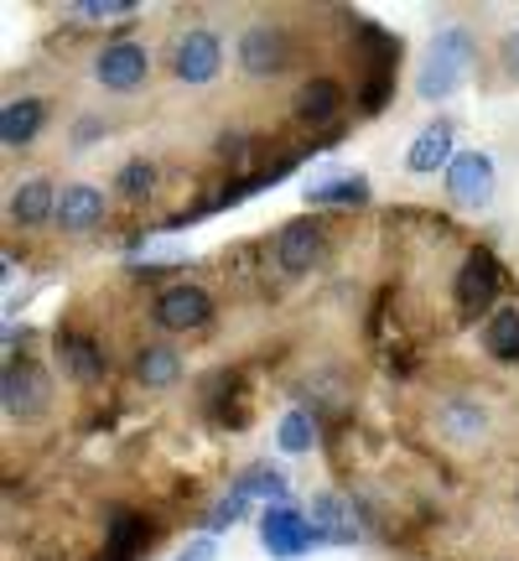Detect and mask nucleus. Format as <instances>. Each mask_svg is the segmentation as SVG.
I'll use <instances>...</instances> for the list:
<instances>
[{
    "mask_svg": "<svg viewBox=\"0 0 519 561\" xmlns=\"http://www.w3.org/2000/svg\"><path fill=\"white\" fill-rule=\"evenodd\" d=\"M473 73V37L452 26L441 32L431 47H426V62H420V79H416V94L420 100H452L462 83Z\"/></svg>",
    "mask_w": 519,
    "mask_h": 561,
    "instance_id": "1",
    "label": "nucleus"
},
{
    "mask_svg": "<svg viewBox=\"0 0 519 561\" xmlns=\"http://www.w3.org/2000/svg\"><path fill=\"white\" fill-rule=\"evenodd\" d=\"M260 546L270 551V557H307L318 541V530H312V520L301 515V510H291V504H276V510H265V520H260Z\"/></svg>",
    "mask_w": 519,
    "mask_h": 561,
    "instance_id": "2",
    "label": "nucleus"
},
{
    "mask_svg": "<svg viewBox=\"0 0 519 561\" xmlns=\"http://www.w3.org/2000/svg\"><path fill=\"white\" fill-rule=\"evenodd\" d=\"M499 187V172H494V157L488 151H458L452 167H447V193L462 208H483Z\"/></svg>",
    "mask_w": 519,
    "mask_h": 561,
    "instance_id": "3",
    "label": "nucleus"
},
{
    "mask_svg": "<svg viewBox=\"0 0 519 561\" xmlns=\"http://www.w3.org/2000/svg\"><path fill=\"white\" fill-rule=\"evenodd\" d=\"M223 68V42L219 32H208V26H198V32H182L177 47H172V73H177L182 83H214Z\"/></svg>",
    "mask_w": 519,
    "mask_h": 561,
    "instance_id": "4",
    "label": "nucleus"
},
{
    "mask_svg": "<svg viewBox=\"0 0 519 561\" xmlns=\"http://www.w3.org/2000/svg\"><path fill=\"white\" fill-rule=\"evenodd\" d=\"M94 79L109 89V94H136L140 83L151 79V58L140 42H109L100 58H94Z\"/></svg>",
    "mask_w": 519,
    "mask_h": 561,
    "instance_id": "5",
    "label": "nucleus"
},
{
    "mask_svg": "<svg viewBox=\"0 0 519 561\" xmlns=\"http://www.w3.org/2000/svg\"><path fill=\"white\" fill-rule=\"evenodd\" d=\"M53 401V385L42 375L37 364H5V375H0V405H5V416H42Z\"/></svg>",
    "mask_w": 519,
    "mask_h": 561,
    "instance_id": "6",
    "label": "nucleus"
},
{
    "mask_svg": "<svg viewBox=\"0 0 519 561\" xmlns=\"http://www.w3.org/2000/svg\"><path fill=\"white\" fill-rule=\"evenodd\" d=\"M499 286H504L499 261H494L488 250H473V255L462 261V271H458V307H462V318H478V312H488V307H494V297H499Z\"/></svg>",
    "mask_w": 519,
    "mask_h": 561,
    "instance_id": "7",
    "label": "nucleus"
},
{
    "mask_svg": "<svg viewBox=\"0 0 519 561\" xmlns=\"http://www.w3.org/2000/svg\"><path fill=\"white\" fill-rule=\"evenodd\" d=\"M208 318H214V301H208V291L203 286H166L157 297V322L166 328V333H193V328H208Z\"/></svg>",
    "mask_w": 519,
    "mask_h": 561,
    "instance_id": "8",
    "label": "nucleus"
},
{
    "mask_svg": "<svg viewBox=\"0 0 519 561\" xmlns=\"http://www.w3.org/2000/svg\"><path fill=\"white\" fill-rule=\"evenodd\" d=\"M322 261V229L312 219H291L276 234V265L286 276H307Z\"/></svg>",
    "mask_w": 519,
    "mask_h": 561,
    "instance_id": "9",
    "label": "nucleus"
},
{
    "mask_svg": "<svg viewBox=\"0 0 519 561\" xmlns=\"http://www.w3.org/2000/svg\"><path fill=\"white\" fill-rule=\"evenodd\" d=\"M240 68L250 79H276L286 68V32L280 26H250L240 37Z\"/></svg>",
    "mask_w": 519,
    "mask_h": 561,
    "instance_id": "10",
    "label": "nucleus"
},
{
    "mask_svg": "<svg viewBox=\"0 0 519 561\" xmlns=\"http://www.w3.org/2000/svg\"><path fill=\"white\" fill-rule=\"evenodd\" d=\"M58 224L62 234H89L104 224V193L89 182H68L58 193Z\"/></svg>",
    "mask_w": 519,
    "mask_h": 561,
    "instance_id": "11",
    "label": "nucleus"
},
{
    "mask_svg": "<svg viewBox=\"0 0 519 561\" xmlns=\"http://www.w3.org/2000/svg\"><path fill=\"white\" fill-rule=\"evenodd\" d=\"M452 121H431L426 130H420L416 140H411V151H405V167L416 172V178H431V172H447L452 167Z\"/></svg>",
    "mask_w": 519,
    "mask_h": 561,
    "instance_id": "12",
    "label": "nucleus"
},
{
    "mask_svg": "<svg viewBox=\"0 0 519 561\" xmlns=\"http://www.w3.org/2000/svg\"><path fill=\"white\" fill-rule=\"evenodd\" d=\"M312 530H318L322 546H354L359 541V520H354V510L338 500V494H312Z\"/></svg>",
    "mask_w": 519,
    "mask_h": 561,
    "instance_id": "13",
    "label": "nucleus"
},
{
    "mask_svg": "<svg viewBox=\"0 0 519 561\" xmlns=\"http://www.w3.org/2000/svg\"><path fill=\"white\" fill-rule=\"evenodd\" d=\"M11 224H21V229H37V224L47 219H58V187L47 178H32V182H21L16 193H11Z\"/></svg>",
    "mask_w": 519,
    "mask_h": 561,
    "instance_id": "14",
    "label": "nucleus"
},
{
    "mask_svg": "<svg viewBox=\"0 0 519 561\" xmlns=\"http://www.w3.org/2000/svg\"><path fill=\"white\" fill-rule=\"evenodd\" d=\"M53 348H58V364L68 369V380L94 385L104 375V354H100V343L94 339H83V333H58Z\"/></svg>",
    "mask_w": 519,
    "mask_h": 561,
    "instance_id": "15",
    "label": "nucleus"
},
{
    "mask_svg": "<svg viewBox=\"0 0 519 561\" xmlns=\"http://www.w3.org/2000/svg\"><path fill=\"white\" fill-rule=\"evenodd\" d=\"M42 121H47V104L42 100H11L0 110V140L16 151V146H32L42 136Z\"/></svg>",
    "mask_w": 519,
    "mask_h": 561,
    "instance_id": "16",
    "label": "nucleus"
},
{
    "mask_svg": "<svg viewBox=\"0 0 519 561\" xmlns=\"http://www.w3.org/2000/svg\"><path fill=\"white\" fill-rule=\"evenodd\" d=\"M338 104H343V89L333 79H307L297 89V121L322 125V121H333V115H338Z\"/></svg>",
    "mask_w": 519,
    "mask_h": 561,
    "instance_id": "17",
    "label": "nucleus"
},
{
    "mask_svg": "<svg viewBox=\"0 0 519 561\" xmlns=\"http://www.w3.org/2000/svg\"><path fill=\"white\" fill-rule=\"evenodd\" d=\"M136 380L146 385V390H166V385L182 380V359L172 354V348H140L136 354Z\"/></svg>",
    "mask_w": 519,
    "mask_h": 561,
    "instance_id": "18",
    "label": "nucleus"
},
{
    "mask_svg": "<svg viewBox=\"0 0 519 561\" xmlns=\"http://www.w3.org/2000/svg\"><path fill=\"white\" fill-rule=\"evenodd\" d=\"M483 348L504 364L519 359V307H504V312L488 318V328H483Z\"/></svg>",
    "mask_w": 519,
    "mask_h": 561,
    "instance_id": "19",
    "label": "nucleus"
},
{
    "mask_svg": "<svg viewBox=\"0 0 519 561\" xmlns=\"http://www.w3.org/2000/svg\"><path fill=\"white\" fill-rule=\"evenodd\" d=\"M234 494H244V500H286V473L280 468H270V462H250L240 479H234Z\"/></svg>",
    "mask_w": 519,
    "mask_h": 561,
    "instance_id": "20",
    "label": "nucleus"
},
{
    "mask_svg": "<svg viewBox=\"0 0 519 561\" xmlns=\"http://www.w3.org/2000/svg\"><path fill=\"white\" fill-rule=\"evenodd\" d=\"M364 198H369V182L364 178H333L307 187V203H327V208H348V203H364Z\"/></svg>",
    "mask_w": 519,
    "mask_h": 561,
    "instance_id": "21",
    "label": "nucleus"
},
{
    "mask_svg": "<svg viewBox=\"0 0 519 561\" xmlns=\"http://www.w3.org/2000/svg\"><path fill=\"white\" fill-rule=\"evenodd\" d=\"M276 442H280V453H291V458L312 453V416L307 411H286L276 426Z\"/></svg>",
    "mask_w": 519,
    "mask_h": 561,
    "instance_id": "22",
    "label": "nucleus"
},
{
    "mask_svg": "<svg viewBox=\"0 0 519 561\" xmlns=\"http://www.w3.org/2000/svg\"><path fill=\"white\" fill-rule=\"evenodd\" d=\"M441 426L458 432V437H473V432L488 426V416H483V405H473V401H452V405H441Z\"/></svg>",
    "mask_w": 519,
    "mask_h": 561,
    "instance_id": "23",
    "label": "nucleus"
},
{
    "mask_svg": "<svg viewBox=\"0 0 519 561\" xmlns=\"http://www.w3.org/2000/svg\"><path fill=\"white\" fill-rule=\"evenodd\" d=\"M115 187H120L125 198H146V193L157 187V167H151V161H125Z\"/></svg>",
    "mask_w": 519,
    "mask_h": 561,
    "instance_id": "24",
    "label": "nucleus"
},
{
    "mask_svg": "<svg viewBox=\"0 0 519 561\" xmlns=\"http://www.w3.org/2000/svg\"><path fill=\"white\" fill-rule=\"evenodd\" d=\"M73 16L79 21H125V16H136V5H130V0H83V5H73Z\"/></svg>",
    "mask_w": 519,
    "mask_h": 561,
    "instance_id": "25",
    "label": "nucleus"
},
{
    "mask_svg": "<svg viewBox=\"0 0 519 561\" xmlns=\"http://www.w3.org/2000/svg\"><path fill=\"white\" fill-rule=\"evenodd\" d=\"M244 515H250V500L229 489V500H219V504H214V510H208V536H214V530H223V525L244 520Z\"/></svg>",
    "mask_w": 519,
    "mask_h": 561,
    "instance_id": "26",
    "label": "nucleus"
},
{
    "mask_svg": "<svg viewBox=\"0 0 519 561\" xmlns=\"http://www.w3.org/2000/svg\"><path fill=\"white\" fill-rule=\"evenodd\" d=\"M214 551H219V546H214V536H198L193 546H182L177 561H214Z\"/></svg>",
    "mask_w": 519,
    "mask_h": 561,
    "instance_id": "27",
    "label": "nucleus"
},
{
    "mask_svg": "<svg viewBox=\"0 0 519 561\" xmlns=\"http://www.w3.org/2000/svg\"><path fill=\"white\" fill-rule=\"evenodd\" d=\"M515 62H519V37H515Z\"/></svg>",
    "mask_w": 519,
    "mask_h": 561,
    "instance_id": "28",
    "label": "nucleus"
}]
</instances>
